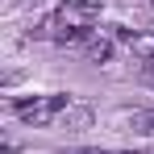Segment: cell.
Returning <instances> with one entry per match:
<instances>
[{
    "label": "cell",
    "mask_w": 154,
    "mask_h": 154,
    "mask_svg": "<svg viewBox=\"0 0 154 154\" xmlns=\"http://www.w3.org/2000/svg\"><path fill=\"white\" fill-rule=\"evenodd\" d=\"M100 13H104V0H63L38 33H46L54 42H63V46H79V42L92 38V25H96Z\"/></svg>",
    "instance_id": "6da1fadb"
},
{
    "label": "cell",
    "mask_w": 154,
    "mask_h": 154,
    "mask_svg": "<svg viewBox=\"0 0 154 154\" xmlns=\"http://www.w3.org/2000/svg\"><path fill=\"white\" fill-rule=\"evenodd\" d=\"M17 117L25 121V125H63V117L71 112V96H63V92H54V96H33V100H17Z\"/></svg>",
    "instance_id": "7a4b0ae2"
},
{
    "label": "cell",
    "mask_w": 154,
    "mask_h": 154,
    "mask_svg": "<svg viewBox=\"0 0 154 154\" xmlns=\"http://www.w3.org/2000/svg\"><path fill=\"white\" fill-rule=\"evenodd\" d=\"M112 50H117V46H112V38H104V33L83 42V54H88L92 63H108V58H112Z\"/></svg>",
    "instance_id": "3957f363"
},
{
    "label": "cell",
    "mask_w": 154,
    "mask_h": 154,
    "mask_svg": "<svg viewBox=\"0 0 154 154\" xmlns=\"http://www.w3.org/2000/svg\"><path fill=\"white\" fill-rule=\"evenodd\" d=\"M129 129H133L137 137H154V108H137V112H129Z\"/></svg>",
    "instance_id": "277c9868"
},
{
    "label": "cell",
    "mask_w": 154,
    "mask_h": 154,
    "mask_svg": "<svg viewBox=\"0 0 154 154\" xmlns=\"http://www.w3.org/2000/svg\"><path fill=\"white\" fill-rule=\"evenodd\" d=\"M58 154H150V150H92V146H75V150H58Z\"/></svg>",
    "instance_id": "5b68a950"
},
{
    "label": "cell",
    "mask_w": 154,
    "mask_h": 154,
    "mask_svg": "<svg viewBox=\"0 0 154 154\" xmlns=\"http://www.w3.org/2000/svg\"><path fill=\"white\" fill-rule=\"evenodd\" d=\"M137 75H142V79H146V83L154 88V58H142V67H137Z\"/></svg>",
    "instance_id": "8992f818"
},
{
    "label": "cell",
    "mask_w": 154,
    "mask_h": 154,
    "mask_svg": "<svg viewBox=\"0 0 154 154\" xmlns=\"http://www.w3.org/2000/svg\"><path fill=\"white\" fill-rule=\"evenodd\" d=\"M146 8H150V13H154V0H146Z\"/></svg>",
    "instance_id": "52a82bcc"
}]
</instances>
